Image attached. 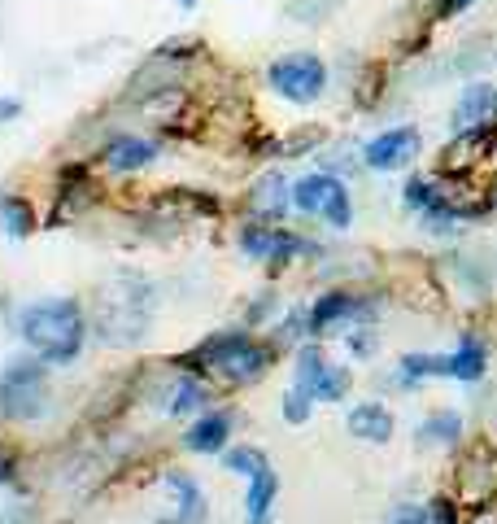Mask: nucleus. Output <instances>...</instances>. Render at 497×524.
I'll return each instance as SVG.
<instances>
[{"label":"nucleus","mask_w":497,"mask_h":524,"mask_svg":"<svg viewBox=\"0 0 497 524\" xmlns=\"http://www.w3.org/2000/svg\"><path fill=\"white\" fill-rule=\"evenodd\" d=\"M18 337L22 345L44 363H75L83 341H88V319H83V306L75 297H44V302H31L18 311Z\"/></svg>","instance_id":"f257e3e1"},{"label":"nucleus","mask_w":497,"mask_h":524,"mask_svg":"<svg viewBox=\"0 0 497 524\" xmlns=\"http://www.w3.org/2000/svg\"><path fill=\"white\" fill-rule=\"evenodd\" d=\"M271 359H275L271 345L253 341L249 332H214V337L201 341L184 363L192 372H214L218 380H227V385H253V380L266 376Z\"/></svg>","instance_id":"f03ea898"},{"label":"nucleus","mask_w":497,"mask_h":524,"mask_svg":"<svg viewBox=\"0 0 497 524\" xmlns=\"http://www.w3.org/2000/svg\"><path fill=\"white\" fill-rule=\"evenodd\" d=\"M48 411V363L35 354H14L0 372V415L14 424L40 420Z\"/></svg>","instance_id":"7ed1b4c3"},{"label":"nucleus","mask_w":497,"mask_h":524,"mask_svg":"<svg viewBox=\"0 0 497 524\" xmlns=\"http://www.w3.org/2000/svg\"><path fill=\"white\" fill-rule=\"evenodd\" d=\"M266 83H271L275 97H284L293 105H310V101H319L327 88V66H323V57H314V53H288L266 66Z\"/></svg>","instance_id":"20e7f679"},{"label":"nucleus","mask_w":497,"mask_h":524,"mask_svg":"<svg viewBox=\"0 0 497 524\" xmlns=\"http://www.w3.org/2000/svg\"><path fill=\"white\" fill-rule=\"evenodd\" d=\"M149 289L140 280H123L118 293H105L101 302V332L105 341H140L144 328H149Z\"/></svg>","instance_id":"39448f33"},{"label":"nucleus","mask_w":497,"mask_h":524,"mask_svg":"<svg viewBox=\"0 0 497 524\" xmlns=\"http://www.w3.org/2000/svg\"><path fill=\"white\" fill-rule=\"evenodd\" d=\"M375 297H358V293H345V289H336V293H323L319 302L310 306V315H306V332L310 337H327L332 328H341V324H367V319H375Z\"/></svg>","instance_id":"423d86ee"},{"label":"nucleus","mask_w":497,"mask_h":524,"mask_svg":"<svg viewBox=\"0 0 497 524\" xmlns=\"http://www.w3.org/2000/svg\"><path fill=\"white\" fill-rule=\"evenodd\" d=\"M240 249L253 258V262H271V267H284L301 254H314V245L306 236L288 232V228H271V223H249L240 228Z\"/></svg>","instance_id":"0eeeda50"},{"label":"nucleus","mask_w":497,"mask_h":524,"mask_svg":"<svg viewBox=\"0 0 497 524\" xmlns=\"http://www.w3.org/2000/svg\"><path fill=\"white\" fill-rule=\"evenodd\" d=\"M419 131L415 127H389L380 131L375 140H367L362 145V162L371 166V171H402V166H410V158L419 153Z\"/></svg>","instance_id":"6e6552de"},{"label":"nucleus","mask_w":497,"mask_h":524,"mask_svg":"<svg viewBox=\"0 0 497 524\" xmlns=\"http://www.w3.org/2000/svg\"><path fill=\"white\" fill-rule=\"evenodd\" d=\"M232 437V411H201L184 433V450L192 455H223Z\"/></svg>","instance_id":"1a4fd4ad"},{"label":"nucleus","mask_w":497,"mask_h":524,"mask_svg":"<svg viewBox=\"0 0 497 524\" xmlns=\"http://www.w3.org/2000/svg\"><path fill=\"white\" fill-rule=\"evenodd\" d=\"M166 490L175 494V516L157 520V524H205L210 520V507H205V490L197 476L188 472H166Z\"/></svg>","instance_id":"9d476101"},{"label":"nucleus","mask_w":497,"mask_h":524,"mask_svg":"<svg viewBox=\"0 0 497 524\" xmlns=\"http://www.w3.org/2000/svg\"><path fill=\"white\" fill-rule=\"evenodd\" d=\"M101 158H105L109 171L131 175V171H144V166L157 158V145H153V140H144V136H131V131H123V136L109 140Z\"/></svg>","instance_id":"9b49d317"},{"label":"nucleus","mask_w":497,"mask_h":524,"mask_svg":"<svg viewBox=\"0 0 497 524\" xmlns=\"http://www.w3.org/2000/svg\"><path fill=\"white\" fill-rule=\"evenodd\" d=\"M484 367H489V350H484V341L471 337V332H463V341H458L454 354H441V376H450V380L476 385L484 376Z\"/></svg>","instance_id":"f8f14e48"},{"label":"nucleus","mask_w":497,"mask_h":524,"mask_svg":"<svg viewBox=\"0 0 497 524\" xmlns=\"http://www.w3.org/2000/svg\"><path fill=\"white\" fill-rule=\"evenodd\" d=\"M393 428H397V420L384 402H358V407L349 411V437H358V442L384 446V442H393Z\"/></svg>","instance_id":"ddd939ff"},{"label":"nucleus","mask_w":497,"mask_h":524,"mask_svg":"<svg viewBox=\"0 0 497 524\" xmlns=\"http://www.w3.org/2000/svg\"><path fill=\"white\" fill-rule=\"evenodd\" d=\"M493 110H497V92L489 83H467L463 97L454 105V127L458 131H476L484 123H493Z\"/></svg>","instance_id":"4468645a"},{"label":"nucleus","mask_w":497,"mask_h":524,"mask_svg":"<svg viewBox=\"0 0 497 524\" xmlns=\"http://www.w3.org/2000/svg\"><path fill=\"white\" fill-rule=\"evenodd\" d=\"M249 206H253L258 219H284V210L293 206V184H288L280 171L262 175V180L253 184V193H249Z\"/></svg>","instance_id":"2eb2a0df"},{"label":"nucleus","mask_w":497,"mask_h":524,"mask_svg":"<svg viewBox=\"0 0 497 524\" xmlns=\"http://www.w3.org/2000/svg\"><path fill=\"white\" fill-rule=\"evenodd\" d=\"M336 188H341V180L327 175V171L306 175V180L293 184V210L306 214V219H323V210H327V201H332Z\"/></svg>","instance_id":"dca6fc26"},{"label":"nucleus","mask_w":497,"mask_h":524,"mask_svg":"<svg viewBox=\"0 0 497 524\" xmlns=\"http://www.w3.org/2000/svg\"><path fill=\"white\" fill-rule=\"evenodd\" d=\"M210 407V389L201 385L197 376H175L171 389H166V415H175V420H184V415H201Z\"/></svg>","instance_id":"f3484780"},{"label":"nucleus","mask_w":497,"mask_h":524,"mask_svg":"<svg viewBox=\"0 0 497 524\" xmlns=\"http://www.w3.org/2000/svg\"><path fill=\"white\" fill-rule=\"evenodd\" d=\"M463 437V415L458 411H432L428 420L419 424V446L423 450H445Z\"/></svg>","instance_id":"a211bd4d"},{"label":"nucleus","mask_w":497,"mask_h":524,"mask_svg":"<svg viewBox=\"0 0 497 524\" xmlns=\"http://www.w3.org/2000/svg\"><path fill=\"white\" fill-rule=\"evenodd\" d=\"M0 228H5V236H14V241H22V236L35 232V210L27 197L18 193H5L0 197Z\"/></svg>","instance_id":"6ab92c4d"},{"label":"nucleus","mask_w":497,"mask_h":524,"mask_svg":"<svg viewBox=\"0 0 497 524\" xmlns=\"http://www.w3.org/2000/svg\"><path fill=\"white\" fill-rule=\"evenodd\" d=\"M275 494H280V476H275V468H266V472L253 476V481H249V498H245L249 520H266V516H271Z\"/></svg>","instance_id":"aec40b11"},{"label":"nucleus","mask_w":497,"mask_h":524,"mask_svg":"<svg viewBox=\"0 0 497 524\" xmlns=\"http://www.w3.org/2000/svg\"><path fill=\"white\" fill-rule=\"evenodd\" d=\"M323 367H327V354L319 350V345H301V354H297V380H293V389H301L306 398H314V389H319V376H323Z\"/></svg>","instance_id":"412c9836"},{"label":"nucleus","mask_w":497,"mask_h":524,"mask_svg":"<svg viewBox=\"0 0 497 524\" xmlns=\"http://www.w3.org/2000/svg\"><path fill=\"white\" fill-rule=\"evenodd\" d=\"M223 468L236 472V476H245V481H253V476L266 472L271 463H266V455H262L258 446H227L223 450Z\"/></svg>","instance_id":"4be33fe9"},{"label":"nucleus","mask_w":497,"mask_h":524,"mask_svg":"<svg viewBox=\"0 0 497 524\" xmlns=\"http://www.w3.org/2000/svg\"><path fill=\"white\" fill-rule=\"evenodd\" d=\"M349 385H354V376H349V367L341 363H327L323 376H319V389H314V402H341Z\"/></svg>","instance_id":"5701e85b"},{"label":"nucleus","mask_w":497,"mask_h":524,"mask_svg":"<svg viewBox=\"0 0 497 524\" xmlns=\"http://www.w3.org/2000/svg\"><path fill=\"white\" fill-rule=\"evenodd\" d=\"M349 219H354V201H349V188L341 184V188L332 193V201H327L323 223H327V228H336V232H345V228H349Z\"/></svg>","instance_id":"b1692460"},{"label":"nucleus","mask_w":497,"mask_h":524,"mask_svg":"<svg viewBox=\"0 0 497 524\" xmlns=\"http://www.w3.org/2000/svg\"><path fill=\"white\" fill-rule=\"evenodd\" d=\"M402 201H406V210H432L436 201H441V193H436V188L428 184V180H410L406 188H402Z\"/></svg>","instance_id":"393cba45"},{"label":"nucleus","mask_w":497,"mask_h":524,"mask_svg":"<svg viewBox=\"0 0 497 524\" xmlns=\"http://www.w3.org/2000/svg\"><path fill=\"white\" fill-rule=\"evenodd\" d=\"M310 411H314V398H306L301 389H288V393H284V420H288V424H306Z\"/></svg>","instance_id":"a878e982"},{"label":"nucleus","mask_w":497,"mask_h":524,"mask_svg":"<svg viewBox=\"0 0 497 524\" xmlns=\"http://www.w3.org/2000/svg\"><path fill=\"white\" fill-rule=\"evenodd\" d=\"M389 524H428V507L423 503H402L389 511Z\"/></svg>","instance_id":"bb28decb"},{"label":"nucleus","mask_w":497,"mask_h":524,"mask_svg":"<svg viewBox=\"0 0 497 524\" xmlns=\"http://www.w3.org/2000/svg\"><path fill=\"white\" fill-rule=\"evenodd\" d=\"M428 524H458V507L450 498H432L428 503Z\"/></svg>","instance_id":"cd10ccee"},{"label":"nucleus","mask_w":497,"mask_h":524,"mask_svg":"<svg viewBox=\"0 0 497 524\" xmlns=\"http://www.w3.org/2000/svg\"><path fill=\"white\" fill-rule=\"evenodd\" d=\"M266 315H275V297H262V302L249 306V324H262Z\"/></svg>","instance_id":"c85d7f7f"},{"label":"nucleus","mask_w":497,"mask_h":524,"mask_svg":"<svg viewBox=\"0 0 497 524\" xmlns=\"http://www.w3.org/2000/svg\"><path fill=\"white\" fill-rule=\"evenodd\" d=\"M467 5L471 0H436V18H454V14H463Z\"/></svg>","instance_id":"c756f323"},{"label":"nucleus","mask_w":497,"mask_h":524,"mask_svg":"<svg viewBox=\"0 0 497 524\" xmlns=\"http://www.w3.org/2000/svg\"><path fill=\"white\" fill-rule=\"evenodd\" d=\"M22 114V101L18 97H0V123H14Z\"/></svg>","instance_id":"7c9ffc66"},{"label":"nucleus","mask_w":497,"mask_h":524,"mask_svg":"<svg viewBox=\"0 0 497 524\" xmlns=\"http://www.w3.org/2000/svg\"><path fill=\"white\" fill-rule=\"evenodd\" d=\"M14 455H5V450H0V485H14Z\"/></svg>","instance_id":"2f4dec72"},{"label":"nucleus","mask_w":497,"mask_h":524,"mask_svg":"<svg viewBox=\"0 0 497 524\" xmlns=\"http://www.w3.org/2000/svg\"><path fill=\"white\" fill-rule=\"evenodd\" d=\"M175 5H179V9H197V0H175Z\"/></svg>","instance_id":"473e14b6"},{"label":"nucleus","mask_w":497,"mask_h":524,"mask_svg":"<svg viewBox=\"0 0 497 524\" xmlns=\"http://www.w3.org/2000/svg\"><path fill=\"white\" fill-rule=\"evenodd\" d=\"M245 524H271V516H266V520H245Z\"/></svg>","instance_id":"72a5a7b5"}]
</instances>
